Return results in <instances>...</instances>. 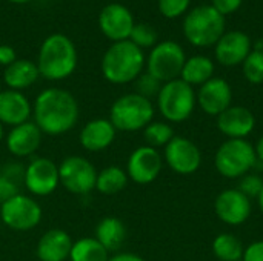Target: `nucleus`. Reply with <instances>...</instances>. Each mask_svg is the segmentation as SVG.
<instances>
[{
	"mask_svg": "<svg viewBox=\"0 0 263 261\" xmlns=\"http://www.w3.org/2000/svg\"><path fill=\"white\" fill-rule=\"evenodd\" d=\"M80 108L76 97L62 88L43 89L32 103V122L45 135L69 132L79 122Z\"/></svg>",
	"mask_w": 263,
	"mask_h": 261,
	"instance_id": "f257e3e1",
	"label": "nucleus"
},
{
	"mask_svg": "<svg viewBox=\"0 0 263 261\" xmlns=\"http://www.w3.org/2000/svg\"><path fill=\"white\" fill-rule=\"evenodd\" d=\"M77 60L79 57L74 42L62 32H54L40 45L37 68L40 77L49 82H59L74 74Z\"/></svg>",
	"mask_w": 263,
	"mask_h": 261,
	"instance_id": "f03ea898",
	"label": "nucleus"
},
{
	"mask_svg": "<svg viewBox=\"0 0 263 261\" xmlns=\"http://www.w3.org/2000/svg\"><path fill=\"white\" fill-rule=\"evenodd\" d=\"M146 60L143 51L129 40L112 43L102 57V74L112 85L134 82L143 71Z\"/></svg>",
	"mask_w": 263,
	"mask_h": 261,
	"instance_id": "7ed1b4c3",
	"label": "nucleus"
},
{
	"mask_svg": "<svg viewBox=\"0 0 263 261\" xmlns=\"http://www.w3.org/2000/svg\"><path fill=\"white\" fill-rule=\"evenodd\" d=\"M183 34L194 46H213L225 34V15H222L213 5L196 6L183 20Z\"/></svg>",
	"mask_w": 263,
	"mask_h": 261,
	"instance_id": "20e7f679",
	"label": "nucleus"
},
{
	"mask_svg": "<svg viewBox=\"0 0 263 261\" xmlns=\"http://www.w3.org/2000/svg\"><path fill=\"white\" fill-rule=\"evenodd\" d=\"M154 118V105L151 100L131 92L120 95L109 109V122L117 131L136 132L145 129Z\"/></svg>",
	"mask_w": 263,
	"mask_h": 261,
	"instance_id": "39448f33",
	"label": "nucleus"
},
{
	"mask_svg": "<svg viewBox=\"0 0 263 261\" xmlns=\"http://www.w3.org/2000/svg\"><path fill=\"white\" fill-rule=\"evenodd\" d=\"M197 103V95L191 85L182 78L171 80L162 85L157 95V108L163 118L171 123H180L191 117Z\"/></svg>",
	"mask_w": 263,
	"mask_h": 261,
	"instance_id": "423d86ee",
	"label": "nucleus"
},
{
	"mask_svg": "<svg viewBox=\"0 0 263 261\" xmlns=\"http://www.w3.org/2000/svg\"><path fill=\"white\" fill-rule=\"evenodd\" d=\"M256 165V151L245 138H228L216 152V169L227 178H242Z\"/></svg>",
	"mask_w": 263,
	"mask_h": 261,
	"instance_id": "0eeeda50",
	"label": "nucleus"
},
{
	"mask_svg": "<svg viewBox=\"0 0 263 261\" xmlns=\"http://www.w3.org/2000/svg\"><path fill=\"white\" fill-rule=\"evenodd\" d=\"M186 62L183 48L173 40H165L151 48L146 60V72L162 83H168L180 77Z\"/></svg>",
	"mask_w": 263,
	"mask_h": 261,
	"instance_id": "6e6552de",
	"label": "nucleus"
},
{
	"mask_svg": "<svg viewBox=\"0 0 263 261\" xmlns=\"http://www.w3.org/2000/svg\"><path fill=\"white\" fill-rule=\"evenodd\" d=\"M42 217L43 211L39 202L22 192L0 205V218L12 231H31L40 225Z\"/></svg>",
	"mask_w": 263,
	"mask_h": 261,
	"instance_id": "1a4fd4ad",
	"label": "nucleus"
},
{
	"mask_svg": "<svg viewBox=\"0 0 263 261\" xmlns=\"http://www.w3.org/2000/svg\"><path fill=\"white\" fill-rule=\"evenodd\" d=\"M97 169L82 155H69L59 165L60 185L71 194L86 195L96 189Z\"/></svg>",
	"mask_w": 263,
	"mask_h": 261,
	"instance_id": "9d476101",
	"label": "nucleus"
},
{
	"mask_svg": "<svg viewBox=\"0 0 263 261\" xmlns=\"http://www.w3.org/2000/svg\"><path fill=\"white\" fill-rule=\"evenodd\" d=\"M23 186L34 197L51 195L59 186V165L46 157H34L25 166Z\"/></svg>",
	"mask_w": 263,
	"mask_h": 261,
	"instance_id": "9b49d317",
	"label": "nucleus"
},
{
	"mask_svg": "<svg viewBox=\"0 0 263 261\" xmlns=\"http://www.w3.org/2000/svg\"><path fill=\"white\" fill-rule=\"evenodd\" d=\"M134 25V15L129 8L117 2L105 5L99 14V28L112 43L129 40Z\"/></svg>",
	"mask_w": 263,
	"mask_h": 261,
	"instance_id": "f8f14e48",
	"label": "nucleus"
},
{
	"mask_svg": "<svg viewBox=\"0 0 263 261\" xmlns=\"http://www.w3.org/2000/svg\"><path fill=\"white\" fill-rule=\"evenodd\" d=\"M163 166V158L160 152L151 146H140L134 149L126 163L128 178L137 185L153 183Z\"/></svg>",
	"mask_w": 263,
	"mask_h": 261,
	"instance_id": "ddd939ff",
	"label": "nucleus"
},
{
	"mask_svg": "<svg viewBox=\"0 0 263 261\" xmlns=\"http://www.w3.org/2000/svg\"><path fill=\"white\" fill-rule=\"evenodd\" d=\"M165 162L174 172L190 175L200 168L202 155L191 140L174 135V138L165 146Z\"/></svg>",
	"mask_w": 263,
	"mask_h": 261,
	"instance_id": "4468645a",
	"label": "nucleus"
},
{
	"mask_svg": "<svg viewBox=\"0 0 263 261\" xmlns=\"http://www.w3.org/2000/svg\"><path fill=\"white\" fill-rule=\"evenodd\" d=\"M42 131L32 120H29L11 128L5 135V143L9 154L17 158H26L37 152L42 145Z\"/></svg>",
	"mask_w": 263,
	"mask_h": 261,
	"instance_id": "2eb2a0df",
	"label": "nucleus"
},
{
	"mask_svg": "<svg viewBox=\"0 0 263 261\" xmlns=\"http://www.w3.org/2000/svg\"><path fill=\"white\" fill-rule=\"evenodd\" d=\"M233 91L227 80L213 77L203 83L197 92V103L208 115H220L231 106Z\"/></svg>",
	"mask_w": 263,
	"mask_h": 261,
	"instance_id": "dca6fc26",
	"label": "nucleus"
},
{
	"mask_svg": "<svg viewBox=\"0 0 263 261\" xmlns=\"http://www.w3.org/2000/svg\"><path fill=\"white\" fill-rule=\"evenodd\" d=\"M217 217L231 226L242 225L251 214V200L239 189H227L216 198L214 203Z\"/></svg>",
	"mask_w": 263,
	"mask_h": 261,
	"instance_id": "f3484780",
	"label": "nucleus"
},
{
	"mask_svg": "<svg viewBox=\"0 0 263 261\" xmlns=\"http://www.w3.org/2000/svg\"><path fill=\"white\" fill-rule=\"evenodd\" d=\"M216 46V58L223 66H237L245 62L251 49V38L242 31H225Z\"/></svg>",
	"mask_w": 263,
	"mask_h": 261,
	"instance_id": "a211bd4d",
	"label": "nucleus"
},
{
	"mask_svg": "<svg viewBox=\"0 0 263 261\" xmlns=\"http://www.w3.org/2000/svg\"><path fill=\"white\" fill-rule=\"evenodd\" d=\"M32 117V105L20 91H0V123L3 126H17L29 122Z\"/></svg>",
	"mask_w": 263,
	"mask_h": 261,
	"instance_id": "6ab92c4d",
	"label": "nucleus"
},
{
	"mask_svg": "<svg viewBox=\"0 0 263 261\" xmlns=\"http://www.w3.org/2000/svg\"><path fill=\"white\" fill-rule=\"evenodd\" d=\"M116 134L117 129L112 126L109 118H94L82 128L79 142L88 152H102L112 145Z\"/></svg>",
	"mask_w": 263,
	"mask_h": 261,
	"instance_id": "aec40b11",
	"label": "nucleus"
},
{
	"mask_svg": "<svg viewBox=\"0 0 263 261\" xmlns=\"http://www.w3.org/2000/svg\"><path fill=\"white\" fill-rule=\"evenodd\" d=\"M217 126L228 138H245L253 132L256 118L248 108L230 106L217 117Z\"/></svg>",
	"mask_w": 263,
	"mask_h": 261,
	"instance_id": "412c9836",
	"label": "nucleus"
},
{
	"mask_svg": "<svg viewBox=\"0 0 263 261\" xmlns=\"http://www.w3.org/2000/svg\"><path fill=\"white\" fill-rule=\"evenodd\" d=\"M72 238L66 231L49 229L46 231L37 243V258L40 261H65L69 258Z\"/></svg>",
	"mask_w": 263,
	"mask_h": 261,
	"instance_id": "4be33fe9",
	"label": "nucleus"
},
{
	"mask_svg": "<svg viewBox=\"0 0 263 261\" xmlns=\"http://www.w3.org/2000/svg\"><path fill=\"white\" fill-rule=\"evenodd\" d=\"M40 77L37 63L28 58H17L14 63L5 68L3 71V82L8 89L12 91H23L31 88L37 78Z\"/></svg>",
	"mask_w": 263,
	"mask_h": 261,
	"instance_id": "5701e85b",
	"label": "nucleus"
},
{
	"mask_svg": "<svg viewBox=\"0 0 263 261\" xmlns=\"http://www.w3.org/2000/svg\"><path fill=\"white\" fill-rule=\"evenodd\" d=\"M126 226L117 217H105L96 226V240L111 254L117 252L126 242Z\"/></svg>",
	"mask_w": 263,
	"mask_h": 261,
	"instance_id": "b1692460",
	"label": "nucleus"
},
{
	"mask_svg": "<svg viewBox=\"0 0 263 261\" xmlns=\"http://www.w3.org/2000/svg\"><path fill=\"white\" fill-rule=\"evenodd\" d=\"M213 75H214L213 60L205 55H194L191 58H186L182 74H180V78L191 86H194V85L202 86L203 83L211 80Z\"/></svg>",
	"mask_w": 263,
	"mask_h": 261,
	"instance_id": "393cba45",
	"label": "nucleus"
},
{
	"mask_svg": "<svg viewBox=\"0 0 263 261\" xmlns=\"http://www.w3.org/2000/svg\"><path fill=\"white\" fill-rule=\"evenodd\" d=\"M128 174L119 166H108L103 168L97 174L96 191L103 195H114L122 192L128 185Z\"/></svg>",
	"mask_w": 263,
	"mask_h": 261,
	"instance_id": "a878e982",
	"label": "nucleus"
},
{
	"mask_svg": "<svg viewBox=\"0 0 263 261\" xmlns=\"http://www.w3.org/2000/svg\"><path fill=\"white\" fill-rule=\"evenodd\" d=\"M109 252L96 240V237H85L72 243L71 261H108Z\"/></svg>",
	"mask_w": 263,
	"mask_h": 261,
	"instance_id": "bb28decb",
	"label": "nucleus"
},
{
	"mask_svg": "<svg viewBox=\"0 0 263 261\" xmlns=\"http://www.w3.org/2000/svg\"><path fill=\"white\" fill-rule=\"evenodd\" d=\"M213 252L220 261H240L245 249L236 235L220 234L213 242Z\"/></svg>",
	"mask_w": 263,
	"mask_h": 261,
	"instance_id": "cd10ccee",
	"label": "nucleus"
},
{
	"mask_svg": "<svg viewBox=\"0 0 263 261\" xmlns=\"http://www.w3.org/2000/svg\"><path fill=\"white\" fill-rule=\"evenodd\" d=\"M143 138L146 142V146H151L154 149L165 148L174 138V129L165 122H151L143 129Z\"/></svg>",
	"mask_w": 263,
	"mask_h": 261,
	"instance_id": "c85d7f7f",
	"label": "nucleus"
},
{
	"mask_svg": "<svg viewBox=\"0 0 263 261\" xmlns=\"http://www.w3.org/2000/svg\"><path fill=\"white\" fill-rule=\"evenodd\" d=\"M242 66H243V75L250 83L253 85L263 83V51L253 49L245 58V62L242 63Z\"/></svg>",
	"mask_w": 263,
	"mask_h": 261,
	"instance_id": "c756f323",
	"label": "nucleus"
},
{
	"mask_svg": "<svg viewBox=\"0 0 263 261\" xmlns=\"http://www.w3.org/2000/svg\"><path fill=\"white\" fill-rule=\"evenodd\" d=\"M129 42H133L136 46H139L142 51L146 48H154L157 45V31L151 25L136 23L131 31Z\"/></svg>",
	"mask_w": 263,
	"mask_h": 261,
	"instance_id": "7c9ffc66",
	"label": "nucleus"
},
{
	"mask_svg": "<svg viewBox=\"0 0 263 261\" xmlns=\"http://www.w3.org/2000/svg\"><path fill=\"white\" fill-rule=\"evenodd\" d=\"M134 85H136V94L151 100L153 97H157L160 89H162V82H159L156 77H153L151 74L145 72V74H140L136 80H134Z\"/></svg>",
	"mask_w": 263,
	"mask_h": 261,
	"instance_id": "2f4dec72",
	"label": "nucleus"
},
{
	"mask_svg": "<svg viewBox=\"0 0 263 261\" xmlns=\"http://www.w3.org/2000/svg\"><path fill=\"white\" fill-rule=\"evenodd\" d=\"M191 0H159V11L166 18H177L190 8Z\"/></svg>",
	"mask_w": 263,
	"mask_h": 261,
	"instance_id": "473e14b6",
	"label": "nucleus"
},
{
	"mask_svg": "<svg viewBox=\"0 0 263 261\" xmlns=\"http://www.w3.org/2000/svg\"><path fill=\"white\" fill-rule=\"evenodd\" d=\"M263 189V180L256 175V174H247L242 177V182H240V186H239V191L247 195L250 200L253 197H259V194L262 192Z\"/></svg>",
	"mask_w": 263,
	"mask_h": 261,
	"instance_id": "72a5a7b5",
	"label": "nucleus"
},
{
	"mask_svg": "<svg viewBox=\"0 0 263 261\" xmlns=\"http://www.w3.org/2000/svg\"><path fill=\"white\" fill-rule=\"evenodd\" d=\"M23 185H20L18 182L12 180L11 177L5 175L0 172V205L5 203L6 200L12 198L14 195L20 194V188Z\"/></svg>",
	"mask_w": 263,
	"mask_h": 261,
	"instance_id": "f704fd0d",
	"label": "nucleus"
},
{
	"mask_svg": "<svg viewBox=\"0 0 263 261\" xmlns=\"http://www.w3.org/2000/svg\"><path fill=\"white\" fill-rule=\"evenodd\" d=\"M243 0H213V6L222 14V15H228L236 12L240 6H242Z\"/></svg>",
	"mask_w": 263,
	"mask_h": 261,
	"instance_id": "c9c22d12",
	"label": "nucleus"
},
{
	"mask_svg": "<svg viewBox=\"0 0 263 261\" xmlns=\"http://www.w3.org/2000/svg\"><path fill=\"white\" fill-rule=\"evenodd\" d=\"M242 261H263V242L251 243L245 249Z\"/></svg>",
	"mask_w": 263,
	"mask_h": 261,
	"instance_id": "e433bc0d",
	"label": "nucleus"
},
{
	"mask_svg": "<svg viewBox=\"0 0 263 261\" xmlns=\"http://www.w3.org/2000/svg\"><path fill=\"white\" fill-rule=\"evenodd\" d=\"M15 60H17V55H15L14 48L9 45H0V65L6 68Z\"/></svg>",
	"mask_w": 263,
	"mask_h": 261,
	"instance_id": "4c0bfd02",
	"label": "nucleus"
},
{
	"mask_svg": "<svg viewBox=\"0 0 263 261\" xmlns=\"http://www.w3.org/2000/svg\"><path fill=\"white\" fill-rule=\"evenodd\" d=\"M108 261H145L142 257L136 255V254H131V252H119L112 257H109Z\"/></svg>",
	"mask_w": 263,
	"mask_h": 261,
	"instance_id": "58836bf2",
	"label": "nucleus"
},
{
	"mask_svg": "<svg viewBox=\"0 0 263 261\" xmlns=\"http://www.w3.org/2000/svg\"><path fill=\"white\" fill-rule=\"evenodd\" d=\"M254 151H256L257 162H262L263 163V135L260 137V138H259V142H257V145H256Z\"/></svg>",
	"mask_w": 263,
	"mask_h": 261,
	"instance_id": "ea45409f",
	"label": "nucleus"
},
{
	"mask_svg": "<svg viewBox=\"0 0 263 261\" xmlns=\"http://www.w3.org/2000/svg\"><path fill=\"white\" fill-rule=\"evenodd\" d=\"M257 200H259V208H260V211H262V214H263V189H262V192L259 194Z\"/></svg>",
	"mask_w": 263,
	"mask_h": 261,
	"instance_id": "a19ab883",
	"label": "nucleus"
},
{
	"mask_svg": "<svg viewBox=\"0 0 263 261\" xmlns=\"http://www.w3.org/2000/svg\"><path fill=\"white\" fill-rule=\"evenodd\" d=\"M5 138V126L0 123V143H2V140Z\"/></svg>",
	"mask_w": 263,
	"mask_h": 261,
	"instance_id": "79ce46f5",
	"label": "nucleus"
},
{
	"mask_svg": "<svg viewBox=\"0 0 263 261\" xmlns=\"http://www.w3.org/2000/svg\"><path fill=\"white\" fill-rule=\"evenodd\" d=\"M9 2L17 3V5H22V3H28V2H31V0H9Z\"/></svg>",
	"mask_w": 263,
	"mask_h": 261,
	"instance_id": "37998d69",
	"label": "nucleus"
}]
</instances>
